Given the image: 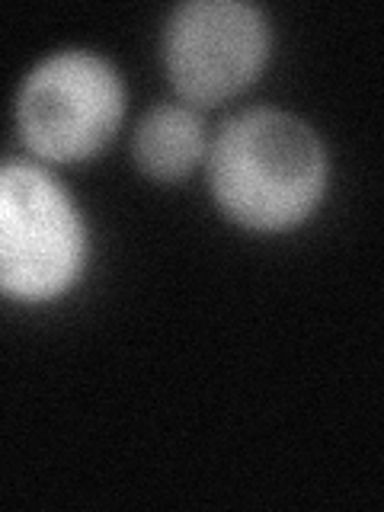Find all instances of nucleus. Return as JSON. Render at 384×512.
Here are the masks:
<instances>
[{
	"label": "nucleus",
	"mask_w": 384,
	"mask_h": 512,
	"mask_svg": "<svg viewBox=\"0 0 384 512\" xmlns=\"http://www.w3.org/2000/svg\"><path fill=\"white\" fill-rule=\"evenodd\" d=\"M215 208L250 234H288L308 224L330 186V154L317 128L276 106L240 109L208 141Z\"/></svg>",
	"instance_id": "f257e3e1"
},
{
	"label": "nucleus",
	"mask_w": 384,
	"mask_h": 512,
	"mask_svg": "<svg viewBox=\"0 0 384 512\" xmlns=\"http://www.w3.org/2000/svg\"><path fill=\"white\" fill-rule=\"evenodd\" d=\"M87 260V221L68 186L36 160H0V298L58 301Z\"/></svg>",
	"instance_id": "f03ea898"
},
{
	"label": "nucleus",
	"mask_w": 384,
	"mask_h": 512,
	"mask_svg": "<svg viewBox=\"0 0 384 512\" xmlns=\"http://www.w3.org/2000/svg\"><path fill=\"white\" fill-rule=\"evenodd\" d=\"M125 84L106 55L61 48L32 68L13 103L23 148L42 164H84L119 135Z\"/></svg>",
	"instance_id": "7ed1b4c3"
},
{
	"label": "nucleus",
	"mask_w": 384,
	"mask_h": 512,
	"mask_svg": "<svg viewBox=\"0 0 384 512\" xmlns=\"http://www.w3.org/2000/svg\"><path fill=\"white\" fill-rule=\"evenodd\" d=\"M272 55V26L247 0H186L160 32L170 87L186 106H221L253 87Z\"/></svg>",
	"instance_id": "20e7f679"
},
{
	"label": "nucleus",
	"mask_w": 384,
	"mask_h": 512,
	"mask_svg": "<svg viewBox=\"0 0 384 512\" xmlns=\"http://www.w3.org/2000/svg\"><path fill=\"white\" fill-rule=\"evenodd\" d=\"M208 125L196 106L180 100L154 103L135 122L132 160L141 176L151 183L176 186L186 183L208 157Z\"/></svg>",
	"instance_id": "39448f33"
}]
</instances>
